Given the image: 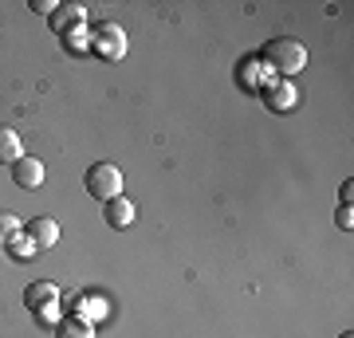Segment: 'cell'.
Listing matches in <instances>:
<instances>
[{
	"label": "cell",
	"instance_id": "4fadbf2b",
	"mask_svg": "<svg viewBox=\"0 0 354 338\" xmlns=\"http://www.w3.org/2000/svg\"><path fill=\"white\" fill-rule=\"evenodd\" d=\"M4 252H8L12 260H32V256H36L39 248L32 244V236H28V232H16V236L8 240V248H4Z\"/></svg>",
	"mask_w": 354,
	"mask_h": 338
},
{
	"label": "cell",
	"instance_id": "5b68a950",
	"mask_svg": "<svg viewBox=\"0 0 354 338\" xmlns=\"http://www.w3.org/2000/svg\"><path fill=\"white\" fill-rule=\"evenodd\" d=\"M24 307H32V311H48V307H59V288L51 283V279H36V283H28L24 291Z\"/></svg>",
	"mask_w": 354,
	"mask_h": 338
},
{
	"label": "cell",
	"instance_id": "7a4b0ae2",
	"mask_svg": "<svg viewBox=\"0 0 354 338\" xmlns=\"http://www.w3.org/2000/svg\"><path fill=\"white\" fill-rule=\"evenodd\" d=\"M87 39H91V51H95L99 59H106V63L127 59V51H130L127 32H122L118 24H111V20H102V24H91V28H87Z\"/></svg>",
	"mask_w": 354,
	"mask_h": 338
},
{
	"label": "cell",
	"instance_id": "8fae6325",
	"mask_svg": "<svg viewBox=\"0 0 354 338\" xmlns=\"http://www.w3.org/2000/svg\"><path fill=\"white\" fill-rule=\"evenodd\" d=\"M75 319H83V323H99V319H106V299L102 295H79L75 299Z\"/></svg>",
	"mask_w": 354,
	"mask_h": 338
},
{
	"label": "cell",
	"instance_id": "9a60e30c",
	"mask_svg": "<svg viewBox=\"0 0 354 338\" xmlns=\"http://www.w3.org/2000/svg\"><path fill=\"white\" fill-rule=\"evenodd\" d=\"M335 220H339V228H342V232H351V225H354V216H351V205H342Z\"/></svg>",
	"mask_w": 354,
	"mask_h": 338
},
{
	"label": "cell",
	"instance_id": "9c48e42d",
	"mask_svg": "<svg viewBox=\"0 0 354 338\" xmlns=\"http://www.w3.org/2000/svg\"><path fill=\"white\" fill-rule=\"evenodd\" d=\"M102 216H106V225L111 228H130L134 225V216H138V209H134V200L130 197H114V200H106Z\"/></svg>",
	"mask_w": 354,
	"mask_h": 338
},
{
	"label": "cell",
	"instance_id": "52a82bcc",
	"mask_svg": "<svg viewBox=\"0 0 354 338\" xmlns=\"http://www.w3.org/2000/svg\"><path fill=\"white\" fill-rule=\"evenodd\" d=\"M28 236H32V244H36L39 252H48L59 244V225L51 220V216H32V225L24 228Z\"/></svg>",
	"mask_w": 354,
	"mask_h": 338
},
{
	"label": "cell",
	"instance_id": "6da1fadb",
	"mask_svg": "<svg viewBox=\"0 0 354 338\" xmlns=\"http://www.w3.org/2000/svg\"><path fill=\"white\" fill-rule=\"evenodd\" d=\"M260 63H264L268 71H276L279 79H288V75H295V71L307 67V48L299 44V39L276 36V39H268L264 48H260Z\"/></svg>",
	"mask_w": 354,
	"mask_h": 338
},
{
	"label": "cell",
	"instance_id": "ba28073f",
	"mask_svg": "<svg viewBox=\"0 0 354 338\" xmlns=\"http://www.w3.org/2000/svg\"><path fill=\"white\" fill-rule=\"evenodd\" d=\"M12 181L20 189H39L44 185V162H39V158H20V162L12 165Z\"/></svg>",
	"mask_w": 354,
	"mask_h": 338
},
{
	"label": "cell",
	"instance_id": "3957f363",
	"mask_svg": "<svg viewBox=\"0 0 354 338\" xmlns=\"http://www.w3.org/2000/svg\"><path fill=\"white\" fill-rule=\"evenodd\" d=\"M122 189H127V181H122V169L114 162H95L87 169V193L95 200H114V197H122Z\"/></svg>",
	"mask_w": 354,
	"mask_h": 338
},
{
	"label": "cell",
	"instance_id": "7c38bea8",
	"mask_svg": "<svg viewBox=\"0 0 354 338\" xmlns=\"http://www.w3.org/2000/svg\"><path fill=\"white\" fill-rule=\"evenodd\" d=\"M55 338H95V326L83 323V319H64L55 326Z\"/></svg>",
	"mask_w": 354,
	"mask_h": 338
},
{
	"label": "cell",
	"instance_id": "e0dca14e",
	"mask_svg": "<svg viewBox=\"0 0 354 338\" xmlns=\"http://www.w3.org/2000/svg\"><path fill=\"white\" fill-rule=\"evenodd\" d=\"M339 197H342V205H351V197H354V185H351V181L339 189Z\"/></svg>",
	"mask_w": 354,
	"mask_h": 338
},
{
	"label": "cell",
	"instance_id": "8992f818",
	"mask_svg": "<svg viewBox=\"0 0 354 338\" xmlns=\"http://www.w3.org/2000/svg\"><path fill=\"white\" fill-rule=\"evenodd\" d=\"M87 24V8L83 4H59L55 16H51V28L59 32V36H71V32H83Z\"/></svg>",
	"mask_w": 354,
	"mask_h": 338
},
{
	"label": "cell",
	"instance_id": "ac0fdd59",
	"mask_svg": "<svg viewBox=\"0 0 354 338\" xmlns=\"http://www.w3.org/2000/svg\"><path fill=\"white\" fill-rule=\"evenodd\" d=\"M339 338H354V335H351V330H346V335H339Z\"/></svg>",
	"mask_w": 354,
	"mask_h": 338
},
{
	"label": "cell",
	"instance_id": "2e32d148",
	"mask_svg": "<svg viewBox=\"0 0 354 338\" xmlns=\"http://www.w3.org/2000/svg\"><path fill=\"white\" fill-rule=\"evenodd\" d=\"M32 8H36V12H44V16H55V8H59V4H55V0H32Z\"/></svg>",
	"mask_w": 354,
	"mask_h": 338
},
{
	"label": "cell",
	"instance_id": "30bf717a",
	"mask_svg": "<svg viewBox=\"0 0 354 338\" xmlns=\"http://www.w3.org/2000/svg\"><path fill=\"white\" fill-rule=\"evenodd\" d=\"M24 158V142L12 126H0V165H16Z\"/></svg>",
	"mask_w": 354,
	"mask_h": 338
},
{
	"label": "cell",
	"instance_id": "277c9868",
	"mask_svg": "<svg viewBox=\"0 0 354 338\" xmlns=\"http://www.w3.org/2000/svg\"><path fill=\"white\" fill-rule=\"evenodd\" d=\"M260 95H264L268 111H291L299 102V95H295V87H291L288 79H268L264 87H260Z\"/></svg>",
	"mask_w": 354,
	"mask_h": 338
},
{
	"label": "cell",
	"instance_id": "5bb4252c",
	"mask_svg": "<svg viewBox=\"0 0 354 338\" xmlns=\"http://www.w3.org/2000/svg\"><path fill=\"white\" fill-rule=\"evenodd\" d=\"M16 232H24V225H20V216H16V213H8V209H0V248H8V240H12Z\"/></svg>",
	"mask_w": 354,
	"mask_h": 338
}]
</instances>
